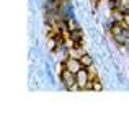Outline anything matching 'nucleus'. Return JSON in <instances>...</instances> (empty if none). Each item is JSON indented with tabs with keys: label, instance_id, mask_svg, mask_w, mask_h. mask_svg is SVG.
<instances>
[{
	"label": "nucleus",
	"instance_id": "nucleus-1",
	"mask_svg": "<svg viewBox=\"0 0 129 119\" xmlns=\"http://www.w3.org/2000/svg\"><path fill=\"white\" fill-rule=\"evenodd\" d=\"M66 69L67 70H70V72H74V73H77L80 69H83V64L80 62V59H67L66 60Z\"/></svg>",
	"mask_w": 129,
	"mask_h": 119
},
{
	"label": "nucleus",
	"instance_id": "nucleus-2",
	"mask_svg": "<svg viewBox=\"0 0 129 119\" xmlns=\"http://www.w3.org/2000/svg\"><path fill=\"white\" fill-rule=\"evenodd\" d=\"M75 78H77V85H80L82 88H85L88 85V73L85 69H80L79 72L75 73Z\"/></svg>",
	"mask_w": 129,
	"mask_h": 119
},
{
	"label": "nucleus",
	"instance_id": "nucleus-3",
	"mask_svg": "<svg viewBox=\"0 0 129 119\" xmlns=\"http://www.w3.org/2000/svg\"><path fill=\"white\" fill-rule=\"evenodd\" d=\"M80 62H82L85 67H91L93 60H91V57L88 56V54H82V57H80Z\"/></svg>",
	"mask_w": 129,
	"mask_h": 119
}]
</instances>
